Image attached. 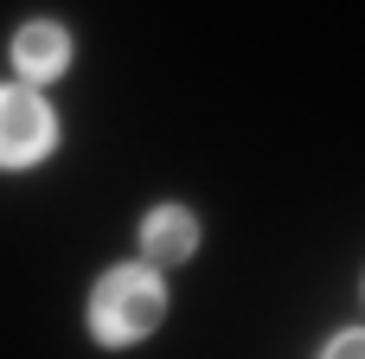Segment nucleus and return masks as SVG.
<instances>
[{
	"instance_id": "4",
	"label": "nucleus",
	"mask_w": 365,
	"mask_h": 359,
	"mask_svg": "<svg viewBox=\"0 0 365 359\" xmlns=\"http://www.w3.org/2000/svg\"><path fill=\"white\" fill-rule=\"evenodd\" d=\"M192 251H199V225L186 206H154L141 218V257L148 263H186Z\"/></svg>"
},
{
	"instance_id": "1",
	"label": "nucleus",
	"mask_w": 365,
	"mask_h": 359,
	"mask_svg": "<svg viewBox=\"0 0 365 359\" xmlns=\"http://www.w3.org/2000/svg\"><path fill=\"white\" fill-rule=\"evenodd\" d=\"M167 315V283L148 270V263H122L109 270L96 289H90V334L103 347H135L160 328Z\"/></svg>"
},
{
	"instance_id": "2",
	"label": "nucleus",
	"mask_w": 365,
	"mask_h": 359,
	"mask_svg": "<svg viewBox=\"0 0 365 359\" xmlns=\"http://www.w3.org/2000/svg\"><path fill=\"white\" fill-rule=\"evenodd\" d=\"M58 148V116L32 84H0V167H32Z\"/></svg>"
},
{
	"instance_id": "3",
	"label": "nucleus",
	"mask_w": 365,
	"mask_h": 359,
	"mask_svg": "<svg viewBox=\"0 0 365 359\" xmlns=\"http://www.w3.org/2000/svg\"><path fill=\"white\" fill-rule=\"evenodd\" d=\"M13 64L26 84H45V77H64L71 71V32L51 26V19H26L13 32Z\"/></svg>"
},
{
	"instance_id": "5",
	"label": "nucleus",
	"mask_w": 365,
	"mask_h": 359,
	"mask_svg": "<svg viewBox=\"0 0 365 359\" xmlns=\"http://www.w3.org/2000/svg\"><path fill=\"white\" fill-rule=\"evenodd\" d=\"M321 359H365V328H346V334H334Z\"/></svg>"
}]
</instances>
